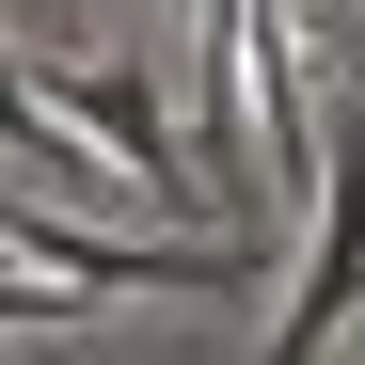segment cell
<instances>
[{"label":"cell","mask_w":365,"mask_h":365,"mask_svg":"<svg viewBox=\"0 0 365 365\" xmlns=\"http://www.w3.org/2000/svg\"><path fill=\"white\" fill-rule=\"evenodd\" d=\"M365 302V128L318 143V238H302V286L270 302V365H318Z\"/></svg>","instance_id":"1"},{"label":"cell","mask_w":365,"mask_h":365,"mask_svg":"<svg viewBox=\"0 0 365 365\" xmlns=\"http://www.w3.org/2000/svg\"><path fill=\"white\" fill-rule=\"evenodd\" d=\"M48 96H64V128H80V143H96L111 175H128L143 207H191L207 143H191V128L159 111V80H143V64H48Z\"/></svg>","instance_id":"2"},{"label":"cell","mask_w":365,"mask_h":365,"mask_svg":"<svg viewBox=\"0 0 365 365\" xmlns=\"http://www.w3.org/2000/svg\"><path fill=\"white\" fill-rule=\"evenodd\" d=\"M0 255H48V270H64V286H96V302H128V286H238V255H222V238H143V255H128V238H96V222H48V207H0Z\"/></svg>","instance_id":"3"},{"label":"cell","mask_w":365,"mask_h":365,"mask_svg":"<svg viewBox=\"0 0 365 365\" xmlns=\"http://www.w3.org/2000/svg\"><path fill=\"white\" fill-rule=\"evenodd\" d=\"M48 111H64V96H48L16 48H0V143H16V159H80V128H48Z\"/></svg>","instance_id":"4"},{"label":"cell","mask_w":365,"mask_h":365,"mask_svg":"<svg viewBox=\"0 0 365 365\" xmlns=\"http://www.w3.org/2000/svg\"><path fill=\"white\" fill-rule=\"evenodd\" d=\"M349 64H365V32H349Z\"/></svg>","instance_id":"5"}]
</instances>
